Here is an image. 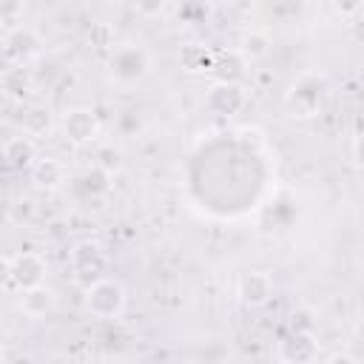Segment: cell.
I'll list each match as a JSON object with an SVG mask.
<instances>
[{"instance_id":"obj_1","label":"cell","mask_w":364,"mask_h":364,"mask_svg":"<svg viewBox=\"0 0 364 364\" xmlns=\"http://www.w3.org/2000/svg\"><path fill=\"white\" fill-rule=\"evenodd\" d=\"M327 91H330V82L324 74H301L284 94V102H287V111L293 117H316L327 100Z\"/></svg>"},{"instance_id":"obj_2","label":"cell","mask_w":364,"mask_h":364,"mask_svg":"<svg viewBox=\"0 0 364 364\" xmlns=\"http://www.w3.org/2000/svg\"><path fill=\"white\" fill-rule=\"evenodd\" d=\"M108 71H111V77H114L117 82L134 85V82H139V80L151 71V54H148L142 46H136V43L119 46V48H114V54H111Z\"/></svg>"},{"instance_id":"obj_3","label":"cell","mask_w":364,"mask_h":364,"mask_svg":"<svg viewBox=\"0 0 364 364\" xmlns=\"http://www.w3.org/2000/svg\"><path fill=\"white\" fill-rule=\"evenodd\" d=\"M85 307L97 318H117L125 310V287L105 276L85 287Z\"/></svg>"},{"instance_id":"obj_4","label":"cell","mask_w":364,"mask_h":364,"mask_svg":"<svg viewBox=\"0 0 364 364\" xmlns=\"http://www.w3.org/2000/svg\"><path fill=\"white\" fill-rule=\"evenodd\" d=\"M71 270L77 276L80 284H94L100 279H105V270H108V256L102 250L100 242H91V239H82L71 247Z\"/></svg>"},{"instance_id":"obj_5","label":"cell","mask_w":364,"mask_h":364,"mask_svg":"<svg viewBox=\"0 0 364 364\" xmlns=\"http://www.w3.org/2000/svg\"><path fill=\"white\" fill-rule=\"evenodd\" d=\"M40 51H43V40L31 26H14L3 37V57L9 60V65L26 68L31 60L40 57Z\"/></svg>"},{"instance_id":"obj_6","label":"cell","mask_w":364,"mask_h":364,"mask_svg":"<svg viewBox=\"0 0 364 364\" xmlns=\"http://www.w3.org/2000/svg\"><path fill=\"white\" fill-rule=\"evenodd\" d=\"M247 105V88L242 82H213L205 94V108L219 117L242 114Z\"/></svg>"},{"instance_id":"obj_7","label":"cell","mask_w":364,"mask_h":364,"mask_svg":"<svg viewBox=\"0 0 364 364\" xmlns=\"http://www.w3.org/2000/svg\"><path fill=\"white\" fill-rule=\"evenodd\" d=\"M43 279H46V259L40 253L23 250V253H14L9 259V282L17 290L37 287V284H43Z\"/></svg>"},{"instance_id":"obj_8","label":"cell","mask_w":364,"mask_h":364,"mask_svg":"<svg viewBox=\"0 0 364 364\" xmlns=\"http://www.w3.org/2000/svg\"><path fill=\"white\" fill-rule=\"evenodd\" d=\"M60 125H63L65 139L74 142V145H88V142H94L97 134H100V119H97V114H94L91 108H85V105L68 108V111L63 114V122H60Z\"/></svg>"},{"instance_id":"obj_9","label":"cell","mask_w":364,"mask_h":364,"mask_svg":"<svg viewBox=\"0 0 364 364\" xmlns=\"http://www.w3.org/2000/svg\"><path fill=\"white\" fill-rule=\"evenodd\" d=\"M279 358L284 364H313L318 358L316 333H287L279 341Z\"/></svg>"},{"instance_id":"obj_10","label":"cell","mask_w":364,"mask_h":364,"mask_svg":"<svg viewBox=\"0 0 364 364\" xmlns=\"http://www.w3.org/2000/svg\"><path fill=\"white\" fill-rule=\"evenodd\" d=\"M273 296V279L264 270H250L239 279V299L247 307H262Z\"/></svg>"},{"instance_id":"obj_11","label":"cell","mask_w":364,"mask_h":364,"mask_svg":"<svg viewBox=\"0 0 364 364\" xmlns=\"http://www.w3.org/2000/svg\"><path fill=\"white\" fill-rule=\"evenodd\" d=\"M3 159L14 168V171H26L37 162V142L26 134L20 136H11L6 145H3Z\"/></svg>"},{"instance_id":"obj_12","label":"cell","mask_w":364,"mask_h":364,"mask_svg":"<svg viewBox=\"0 0 364 364\" xmlns=\"http://www.w3.org/2000/svg\"><path fill=\"white\" fill-rule=\"evenodd\" d=\"M57 304V296L51 287L46 284H37V287H28V290H20V310L31 318H43L54 310Z\"/></svg>"},{"instance_id":"obj_13","label":"cell","mask_w":364,"mask_h":364,"mask_svg":"<svg viewBox=\"0 0 364 364\" xmlns=\"http://www.w3.org/2000/svg\"><path fill=\"white\" fill-rule=\"evenodd\" d=\"M54 128V111L46 102H31L23 111V134L26 136H46Z\"/></svg>"},{"instance_id":"obj_14","label":"cell","mask_w":364,"mask_h":364,"mask_svg":"<svg viewBox=\"0 0 364 364\" xmlns=\"http://www.w3.org/2000/svg\"><path fill=\"white\" fill-rule=\"evenodd\" d=\"M28 171H31L34 185H40V188H57L65 182V168L54 156H37V162Z\"/></svg>"},{"instance_id":"obj_15","label":"cell","mask_w":364,"mask_h":364,"mask_svg":"<svg viewBox=\"0 0 364 364\" xmlns=\"http://www.w3.org/2000/svg\"><path fill=\"white\" fill-rule=\"evenodd\" d=\"M245 57L239 51H222L216 54V60L210 63V71L219 77L216 82H239L245 74Z\"/></svg>"},{"instance_id":"obj_16","label":"cell","mask_w":364,"mask_h":364,"mask_svg":"<svg viewBox=\"0 0 364 364\" xmlns=\"http://www.w3.org/2000/svg\"><path fill=\"white\" fill-rule=\"evenodd\" d=\"M270 48H273V40L267 31H247L242 37L239 54L245 57V63H250V60H264L270 54Z\"/></svg>"},{"instance_id":"obj_17","label":"cell","mask_w":364,"mask_h":364,"mask_svg":"<svg viewBox=\"0 0 364 364\" xmlns=\"http://www.w3.org/2000/svg\"><path fill=\"white\" fill-rule=\"evenodd\" d=\"M0 85L9 97H26L34 85H31V71L28 68H17V65H9V71L0 77Z\"/></svg>"},{"instance_id":"obj_18","label":"cell","mask_w":364,"mask_h":364,"mask_svg":"<svg viewBox=\"0 0 364 364\" xmlns=\"http://www.w3.org/2000/svg\"><path fill=\"white\" fill-rule=\"evenodd\" d=\"M77 182H80L91 196H97V193H108V188H111V173L102 171V168H97V165H91Z\"/></svg>"},{"instance_id":"obj_19","label":"cell","mask_w":364,"mask_h":364,"mask_svg":"<svg viewBox=\"0 0 364 364\" xmlns=\"http://www.w3.org/2000/svg\"><path fill=\"white\" fill-rule=\"evenodd\" d=\"M60 77H63V68L54 60H40L37 68H31V85H37V88H43V85L51 88Z\"/></svg>"},{"instance_id":"obj_20","label":"cell","mask_w":364,"mask_h":364,"mask_svg":"<svg viewBox=\"0 0 364 364\" xmlns=\"http://www.w3.org/2000/svg\"><path fill=\"white\" fill-rule=\"evenodd\" d=\"M290 333H316V318H313V310L307 307H299L290 313Z\"/></svg>"},{"instance_id":"obj_21","label":"cell","mask_w":364,"mask_h":364,"mask_svg":"<svg viewBox=\"0 0 364 364\" xmlns=\"http://www.w3.org/2000/svg\"><path fill=\"white\" fill-rule=\"evenodd\" d=\"M94 165L102 168V171H108V173H114V171L122 165V154H119L114 145H105V148L97 151V162H94Z\"/></svg>"},{"instance_id":"obj_22","label":"cell","mask_w":364,"mask_h":364,"mask_svg":"<svg viewBox=\"0 0 364 364\" xmlns=\"http://www.w3.org/2000/svg\"><path fill=\"white\" fill-rule=\"evenodd\" d=\"M23 3L20 0H0V23H17V17L23 14Z\"/></svg>"},{"instance_id":"obj_23","label":"cell","mask_w":364,"mask_h":364,"mask_svg":"<svg viewBox=\"0 0 364 364\" xmlns=\"http://www.w3.org/2000/svg\"><path fill=\"white\" fill-rule=\"evenodd\" d=\"M330 364H358V361H355L350 353H336V355L330 358Z\"/></svg>"},{"instance_id":"obj_24","label":"cell","mask_w":364,"mask_h":364,"mask_svg":"<svg viewBox=\"0 0 364 364\" xmlns=\"http://www.w3.org/2000/svg\"><path fill=\"white\" fill-rule=\"evenodd\" d=\"M6 282H9V259L0 256V284H6Z\"/></svg>"},{"instance_id":"obj_25","label":"cell","mask_w":364,"mask_h":364,"mask_svg":"<svg viewBox=\"0 0 364 364\" xmlns=\"http://www.w3.org/2000/svg\"><path fill=\"white\" fill-rule=\"evenodd\" d=\"M0 358H3V353H0Z\"/></svg>"}]
</instances>
